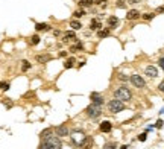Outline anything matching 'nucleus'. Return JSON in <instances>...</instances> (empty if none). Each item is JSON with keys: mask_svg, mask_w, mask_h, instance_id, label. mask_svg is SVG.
Wrapping results in <instances>:
<instances>
[{"mask_svg": "<svg viewBox=\"0 0 164 149\" xmlns=\"http://www.w3.org/2000/svg\"><path fill=\"white\" fill-rule=\"evenodd\" d=\"M90 99H91L93 103H96V105H102V103H103V98H102L99 93H91Z\"/></svg>", "mask_w": 164, "mask_h": 149, "instance_id": "8", "label": "nucleus"}, {"mask_svg": "<svg viewBox=\"0 0 164 149\" xmlns=\"http://www.w3.org/2000/svg\"><path fill=\"white\" fill-rule=\"evenodd\" d=\"M138 140H140V142H146V133L140 134V135H138Z\"/></svg>", "mask_w": 164, "mask_h": 149, "instance_id": "31", "label": "nucleus"}, {"mask_svg": "<svg viewBox=\"0 0 164 149\" xmlns=\"http://www.w3.org/2000/svg\"><path fill=\"white\" fill-rule=\"evenodd\" d=\"M9 88V82H0V90H8Z\"/></svg>", "mask_w": 164, "mask_h": 149, "instance_id": "27", "label": "nucleus"}, {"mask_svg": "<svg viewBox=\"0 0 164 149\" xmlns=\"http://www.w3.org/2000/svg\"><path fill=\"white\" fill-rule=\"evenodd\" d=\"M100 26H102V24L99 23L97 20H91V26H90V28H91L93 31H100Z\"/></svg>", "mask_w": 164, "mask_h": 149, "instance_id": "17", "label": "nucleus"}, {"mask_svg": "<svg viewBox=\"0 0 164 149\" xmlns=\"http://www.w3.org/2000/svg\"><path fill=\"white\" fill-rule=\"evenodd\" d=\"M119 78H120V79H122V81H128V79H129V78H128V76H125V75H120V76H119Z\"/></svg>", "mask_w": 164, "mask_h": 149, "instance_id": "38", "label": "nucleus"}, {"mask_svg": "<svg viewBox=\"0 0 164 149\" xmlns=\"http://www.w3.org/2000/svg\"><path fill=\"white\" fill-rule=\"evenodd\" d=\"M31 43H32L33 46H35V44H38V43H40V37H38V35H33V37H31Z\"/></svg>", "mask_w": 164, "mask_h": 149, "instance_id": "23", "label": "nucleus"}, {"mask_svg": "<svg viewBox=\"0 0 164 149\" xmlns=\"http://www.w3.org/2000/svg\"><path fill=\"white\" fill-rule=\"evenodd\" d=\"M38 149H50V148H49V145H47L46 142H43V143L40 145V148H38Z\"/></svg>", "mask_w": 164, "mask_h": 149, "instance_id": "32", "label": "nucleus"}, {"mask_svg": "<svg viewBox=\"0 0 164 149\" xmlns=\"http://www.w3.org/2000/svg\"><path fill=\"white\" fill-rule=\"evenodd\" d=\"M108 108H110V111L111 113H120V111H123L125 110V105H123V102L119 99H113L110 103H108Z\"/></svg>", "mask_w": 164, "mask_h": 149, "instance_id": "3", "label": "nucleus"}, {"mask_svg": "<svg viewBox=\"0 0 164 149\" xmlns=\"http://www.w3.org/2000/svg\"><path fill=\"white\" fill-rule=\"evenodd\" d=\"M94 2L93 0H81L79 2V6H82V8H88V6H91Z\"/></svg>", "mask_w": 164, "mask_h": 149, "instance_id": "19", "label": "nucleus"}, {"mask_svg": "<svg viewBox=\"0 0 164 149\" xmlns=\"http://www.w3.org/2000/svg\"><path fill=\"white\" fill-rule=\"evenodd\" d=\"M85 138H87V137H85V134L82 133V131H73V133H71V140H73V143L78 145V146H81Z\"/></svg>", "mask_w": 164, "mask_h": 149, "instance_id": "5", "label": "nucleus"}, {"mask_svg": "<svg viewBox=\"0 0 164 149\" xmlns=\"http://www.w3.org/2000/svg\"><path fill=\"white\" fill-rule=\"evenodd\" d=\"M35 29H37V31H50V26L47 23H38V24L35 26Z\"/></svg>", "mask_w": 164, "mask_h": 149, "instance_id": "15", "label": "nucleus"}, {"mask_svg": "<svg viewBox=\"0 0 164 149\" xmlns=\"http://www.w3.org/2000/svg\"><path fill=\"white\" fill-rule=\"evenodd\" d=\"M59 56H62V58H64V56H67V52H64V50H62V52L59 53Z\"/></svg>", "mask_w": 164, "mask_h": 149, "instance_id": "41", "label": "nucleus"}, {"mask_svg": "<svg viewBox=\"0 0 164 149\" xmlns=\"http://www.w3.org/2000/svg\"><path fill=\"white\" fill-rule=\"evenodd\" d=\"M111 128H113V125H111L108 120H105V122H102V123H100V131H102V133H110V131H111Z\"/></svg>", "mask_w": 164, "mask_h": 149, "instance_id": "10", "label": "nucleus"}, {"mask_svg": "<svg viewBox=\"0 0 164 149\" xmlns=\"http://www.w3.org/2000/svg\"><path fill=\"white\" fill-rule=\"evenodd\" d=\"M163 120H158V122H157V125H155V126H157V128H161V126H163Z\"/></svg>", "mask_w": 164, "mask_h": 149, "instance_id": "36", "label": "nucleus"}, {"mask_svg": "<svg viewBox=\"0 0 164 149\" xmlns=\"http://www.w3.org/2000/svg\"><path fill=\"white\" fill-rule=\"evenodd\" d=\"M35 59H37V63H41V64H43V63L50 61V59H52V56H50V55H37V58H35Z\"/></svg>", "mask_w": 164, "mask_h": 149, "instance_id": "13", "label": "nucleus"}, {"mask_svg": "<svg viewBox=\"0 0 164 149\" xmlns=\"http://www.w3.org/2000/svg\"><path fill=\"white\" fill-rule=\"evenodd\" d=\"M122 149H128V146H122Z\"/></svg>", "mask_w": 164, "mask_h": 149, "instance_id": "43", "label": "nucleus"}, {"mask_svg": "<svg viewBox=\"0 0 164 149\" xmlns=\"http://www.w3.org/2000/svg\"><path fill=\"white\" fill-rule=\"evenodd\" d=\"M129 3H138V0H128Z\"/></svg>", "mask_w": 164, "mask_h": 149, "instance_id": "42", "label": "nucleus"}, {"mask_svg": "<svg viewBox=\"0 0 164 149\" xmlns=\"http://www.w3.org/2000/svg\"><path fill=\"white\" fill-rule=\"evenodd\" d=\"M79 50H84V44L82 43H78V44H75V46H71L70 47V52H79Z\"/></svg>", "mask_w": 164, "mask_h": 149, "instance_id": "16", "label": "nucleus"}, {"mask_svg": "<svg viewBox=\"0 0 164 149\" xmlns=\"http://www.w3.org/2000/svg\"><path fill=\"white\" fill-rule=\"evenodd\" d=\"M114 98L119 100H122V102H128V100H131L132 94L126 87H120V88H117L114 91Z\"/></svg>", "mask_w": 164, "mask_h": 149, "instance_id": "1", "label": "nucleus"}, {"mask_svg": "<svg viewBox=\"0 0 164 149\" xmlns=\"http://www.w3.org/2000/svg\"><path fill=\"white\" fill-rule=\"evenodd\" d=\"M70 26H71V29H75V31H78V29H81L82 24L78 21V20H73V21H70Z\"/></svg>", "mask_w": 164, "mask_h": 149, "instance_id": "18", "label": "nucleus"}, {"mask_svg": "<svg viewBox=\"0 0 164 149\" xmlns=\"http://www.w3.org/2000/svg\"><path fill=\"white\" fill-rule=\"evenodd\" d=\"M144 73L148 75L149 78H157V76H158V68L155 66H148L146 70H144Z\"/></svg>", "mask_w": 164, "mask_h": 149, "instance_id": "7", "label": "nucleus"}, {"mask_svg": "<svg viewBox=\"0 0 164 149\" xmlns=\"http://www.w3.org/2000/svg\"><path fill=\"white\" fill-rule=\"evenodd\" d=\"M115 6H117V8H126V3H125V0H117Z\"/></svg>", "mask_w": 164, "mask_h": 149, "instance_id": "24", "label": "nucleus"}, {"mask_svg": "<svg viewBox=\"0 0 164 149\" xmlns=\"http://www.w3.org/2000/svg\"><path fill=\"white\" fill-rule=\"evenodd\" d=\"M108 24H110V28H111V29H114V28H117V26H119V18H117V17H110V18H108Z\"/></svg>", "mask_w": 164, "mask_h": 149, "instance_id": "14", "label": "nucleus"}, {"mask_svg": "<svg viewBox=\"0 0 164 149\" xmlns=\"http://www.w3.org/2000/svg\"><path fill=\"white\" fill-rule=\"evenodd\" d=\"M158 90L164 93V81H161V82H160V85H158Z\"/></svg>", "mask_w": 164, "mask_h": 149, "instance_id": "35", "label": "nucleus"}, {"mask_svg": "<svg viewBox=\"0 0 164 149\" xmlns=\"http://www.w3.org/2000/svg\"><path fill=\"white\" fill-rule=\"evenodd\" d=\"M73 66H75V58H68L66 63H64V67H66V68H71Z\"/></svg>", "mask_w": 164, "mask_h": 149, "instance_id": "21", "label": "nucleus"}, {"mask_svg": "<svg viewBox=\"0 0 164 149\" xmlns=\"http://www.w3.org/2000/svg\"><path fill=\"white\" fill-rule=\"evenodd\" d=\"M153 17H155V14H143V18H144V20H152Z\"/></svg>", "mask_w": 164, "mask_h": 149, "instance_id": "30", "label": "nucleus"}, {"mask_svg": "<svg viewBox=\"0 0 164 149\" xmlns=\"http://www.w3.org/2000/svg\"><path fill=\"white\" fill-rule=\"evenodd\" d=\"M3 103H5V107H6V108H11V107H12V102H11V100H5Z\"/></svg>", "mask_w": 164, "mask_h": 149, "instance_id": "34", "label": "nucleus"}, {"mask_svg": "<svg viewBox=\"0 0 164 149\" xmlns=\"http://www.w3.org/2000/svg\"><path fill=\"white\" fill-rule=\"evenodd\" d=\"M44 142L49 145L50 149H61L62 148V143H61V140H59L56 135H49V137H46Z\"/></svg>", "mask_w": 164, "mask_h": 149, "instance_id": "2", "label": "nucleus"}, {"mask_svg": "<svg viewBox=\"0 0 164 149\" xmlns=\"http://www.w3.org/2000/svg\"><path fill=\"white\" fill-rule=\"evenodd\" d=\"M90 146H91V140H90V138H85V140H84V143L81 145L82 149H90Z\"/></svg>", "mask_w": 164, "mask_h": 149, "instance_id": "22", "label": "nucleus"}, {"mask_svg": "<svg viewBox=\"0 0 164 149\" xmlns=\"http://www.w3.org/2000/svg\"><path fill=\"white\" fill-rule=\"evenodd\" d=\"M158 63H160V66H161V68L164 70V58H160V61H158Z\"/></svg>", "mask_w": 164, "mask_h": 149, "instance_id": "37", "label": "nucleus"}, {"mask_svg": "<svg viewBox=\"0 0 164 149\" xmlns=\"http://www.w3.org/2000/svg\"><path fill=\"white\" fill-rule=\"evenodd\" d=\"M53 35H55V37H59V35H61V31H53Z\"/></svg>", "mask_w": 164, "mask_h": 149, "instance_id": "40", "label": "nucleus"}, {"mask_svg": "<svg viewBox=\"0 0 164 149\" xmlns=\"http://www.w3.org/2000/svg\"><path fill=\"white\" fill-rule=\"evenodd\" d=\"M56 135H59V137H66V135H68V129H67L64 125H61V126H56Z\"/></svg>", "mask_w": 164, "mask_h": 149, "instance_id": "9", "label": "nucleus"}, {"mask_svg": "<svg viewBox=\"0 0 164 149\" xmlns=\"http://www.w3.org/2000/svg\"><path fill=\"white\" fill-rule=\"evenodd\" d=\"M115 146H117L115 143H106V145L103 146V149H115Z\"/></svg>", "mask_w": 164, "mask_h": 149, "instance_id": "26", "label": "nucleus"}, {"mask_svg": "<svg viewBox=\"0 0 164 149\" xmlns=\"http://www.w3.org/2000/svg\"><path fill=\"white\" fill-rule=\"evenodd\" d=\"M129 81L132 82V85H134V87H138V88H143V87L146 85L144 79H143L140 75H132L131 78H129Z\"/></svg>", "mask_w": 164, "mask_h": 149, "instance_id": "6", "label": "nucleus"}, {"mask_svg": "<svg viewBox=\"0 0 164 149\" xmlns=\"http://www.w3.org/2000/svg\"><path fill=\"white\" fill-rule=\"evenodd\" d=\"M110 35V29H102V31H97V37L99 38H105Z\"/></svg>", "mask_w": 164, "mask_h": 149, "instance_id": "20", "label": "nucleus"}, {"mask_svg": "<svg viewBox=\"0 0 164 149\" xmlns=\"http://www.w3.org/2000/svg\"><path fill=\"white\" fill-rule=\"evenodd\" d=\"M31 68V63L29 61H23V70L26 72V70H29Z\"/></svg>", "mask_w": 164, "mask_h": 149, "instance_id": "25", "label": "nucleus"}, {"mask_svg": "<svg viewBox=\"0 0 164 149\" xmlns=\"http://www.w3.org/2000/svg\"><path fill=\"white\" fill-rule=\"evenodd\" d=\"M50 133H52V129H50V128H47V129H44V131L41 133V137H49Z\"/></svg>", "mask_w": 164, "mask_h": 149, "instance_id": "28", "label": "nucleus"}, {"mask_svg": "<svg viewBox=\"0 0 164 149\" xmlns=\"http://www.w3.org/2000/svg\"><path fill=\"white\" fill-rule=\"evenodd\" d=\"M87 114L91 117V119H97L100 114H102V110H100V105H96V103H91L88 108H87Z\"/></svg>", "mask_w": 164, "mask_h": 149, "instance_id": "4", "label": "nucleus"}, {"mask_svg": "<svg viewBox=\"0 0 164 149\" xmlns=\"http://www.w3.org/2000/svg\"><path fill=\"white\" fill-rule=\"evenodd\" d=\"M157 12H158V14H160V12H164V6H160V8L157 9Z\"/></svg>", "mask_w": 164, "mask_h": 149, "instance_id": "39", "label": "nucleus"}, {"mask_svg": "<svg viewBox=\"0 0 164 149\" xmlns=\"http://www.w3.org/2000/svg\"><path fill=\"white\" fill-rule=\"evenodd\" d=\"M84 14H85L84 11H76V12H75V17H76V18H79V17H82Z\"/></svg>", "mask_w": 164, "mask_h": 149, "instance_id": "33", "label": "nucleus"}, {"mask_svg": "<svg viewBox=\"0 0 164 149\" xmlns=\"http://www.w3.org/2000/svg\"><path fill=\"white\" fill-rule=\"evenodd\" d=\"M105 2H106V0H96L94 3H96V5H100L102 8H105V6H106V3H105Z\"/></svg>", "mask_w": 164, "mask_h": 149, "instance_id": "29", "label": "nucleus"}, {"mask_svg": "<svg viewBox=\"0 0 164 149\" xmlns=\"http://www.w3.org/2000/svg\"><path fill=\"white\" fill-rule=\"evenodd\" d=\"M70 40H76V35H75V32L73 31H67L66 33H64V43H68Z\"/></svg>", "mask_w": 164, "mask_h": 149, "instance_id": "11", "label": "nucleus"}, {"mask_svg": "<svg viewBox=\"0 0 164 149\" xmlns=\"http://www.w3.org/2000/svg\"><path fill=\"white\" fill-rule=\"evenodd\" d=\"M140 17V12L137 11V9H131L128 14H126V18L128 20H135V18H138Z\"/></svg>", "mask_w": 164, "mask_h": 149, "instance_id": "12", "label": "nucleus"}]
</instances>
